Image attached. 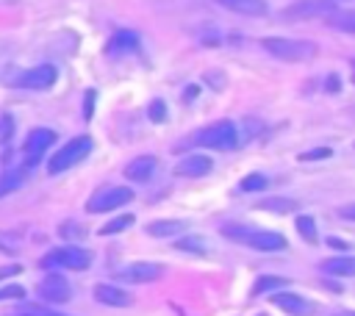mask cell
Returning <instances> with one entry per match:
<instances>
[{"instance_id":"4dcf8cb0","label":"cell","mask_w":355,"mask_h":316,"mask_svg":"<svg viewBox=\"0 0 355 316\" xmlns=\"http://www.w3.org/2000/svg\"><path fill=\"white\" fill-rule=\"evenodd\" d=\"M150 119L153 122H164L166 119V103L164 100H153L150 103Z\"/></svg>"},{"instance_id":"e575fe53","label":"cell","mask_w":355,"mask_h":316,"mask_svg":"<svg viewBox=\"0 0 355 316\" xmlns=\"http://www.w3.org/2000/svg\"><path fill=\"white\" fill-rule=\"evenodd\" d=\"M92 105H94V91H89V94H86V103H83V116H86V119L92 116Z\"/></svg>"},{"instance_id":"8d00e7d4","label":"cell","mask_w":355,"mask_h":316,"mask_svg":"<svg viewBox=\"0 0 355 316\" xmlns=\"http://www.w3.org/2000/svg\"><path fill=\"white\" fill-rule=\"evenodd\" d=\"M327 244H330V247H336V249H347V244H344V241H338V238H330Z\"/></svg>"},{"instance_id":"f35d334b","label":"cell","mask_w":355,"mask_h":316,"mask_svg":"<svg viewBox=\"0 0 355 316\" xmlns=\"http://www.w3.org/2000/svg\"><path fill=\"white\" fill-rule=\"evenodd\" d=\"M194 94H197V86H189V89H186V100H191Z\"/></svg>"},{"instance_id":"603a6c76","label":"cell","mask_w":355,"mask_h":316,"mask_svg":"<svg viewBox=\"0 0 355 316\" xmlns=\"http://www.w3.org/2000/svg\"><path fill=\"white\" fill-rule=\"evenodd\" d=\"M294 227H297V233H300L308 244H316V241H319V233H316V222H313V216L300 213V216H297V222H294Z\"/></svg>"},{"instance_id":"7a4b0ae2","label":"cell","mask_w":355,"mask_h":316,"mask_svg":"<svg viewBox=\"0 0 355 316\" xmlns=\"http://www.w3.org/2000/svg\"><path fill=\"white\" fill-rule=\"evenodd\" d=\"M194 144L208 147V150H233L239 144V130L230 119H219V122H211L202 130H197Z\"/></svg>"},{"instance_id":"4fadbf2b","label":"cell","mask_w":355,"mask_h":316,"mask_svg":"<svg viewBox=\"0 0 355 316\" xmlns=\"http://www.w3.org/2000/svg\"><path fill=\"white\" fill-rule=\"evenodd\" d=\"M211 169H214L211 158H208V155L194 152V155L180 158V161L172 166V175H175V177H202V175H208Z\"/></svg>"},{"instance_id":"ac0fdd59","label":"cell","mask_w":355,"mask_h":316,"mask_svg":"<svg viewBox=\"0 0 355 316\" xmlns=\"http://www.w3.org/2000/svg\"><path fill=\"white\" fill-rule=\"evenodd\" d=\"M186 230V222L183 219H158V222H150L147 225V233L155 236V238H166V236H178Z\"/></svg>"},{"instance_id":"5bb4252c","label":"cell","mask_w":355,"mask_h":316,"mask_svg":"<svg viewBox=\"0 0 355 316\" xmlns=\"http://www.w3.org/2000/svg\"><path fill=\"white\" fill-rule=\"evenodd\" d=\"M94 299L108 305V308H128L133 302L130 291H125L119 286H111V283H97L94 286Z\"/></svg>"},{"instance_id":"1f68e13d","label":"cell","mask_w":355,"mask_h":316,"mask_svg":"<svg viewBox=\"0 0 355 316\" xmlns=\"http://www.w3.org/2000/svg\"><path fill=\"white\" fill-rule=\"evenodd\" d=\"M0 299H25V288L22 286H3Z\"/></svg>"},{"instance_id":"9a60e30c","label":"cell","mask_w":355,"mask_h":316,"mask_svg":"<svg viewBox=\"0 0 355 316\" xmlns=\"http://www.w3.org/2000/svg\"><path fill=\"white\" fill-rule=\"evenodd\" d=\"M155 169H158V158H155V155H139V158H133L130 164H125L122 175H125L128 180L147 183V180L153 177V172H155Z\"/></svg>"},{"instance_id":"4316f807","label":"cell","mask_w":355,"mask_h":316,"mask_svg":"<svg viewBox=\"0 0 355 316\" xmlns=\"http://www.w3.org/2000/svg\"><path fill=\"white\" fill-rule=\"evenodd\" d=\"M266 186H269V177L261 175V172H252V175H247V177L239 183L241 191H263Z\"/></svg>"},{"instance_id":"f1b7e54d","label":"cell","mask_w":355,"mask_h":316,"mask_svg":"<svg viewBox=\"0 0 355 316\" xmlns=\"http://www.w3.org/2000/svg\"><path fill=\"white\" fill-rule=\"evenodd\" d=\"M333 150L330 147H316V150H305L300 152V161H322V158H330Z\"/></svg>"},{"instance_id":"ab89813d","label":"cell","mask_w":355,"mask_h":316,"mask_svg":"<svg viewBox=\"0 0 355 316\" xmlns=\"http://www.w3.org/2000/svg\"><path fill=\"white\" fill-rule=\"evenodd\" d=\"M336 316H355V313H349V310H341V313H336Z\"/></svg>"},{"instance_id":"cb8c5ba5","label":"cell","mask_w":355,"mask_h":316,"mask_svg":"<svg viewBox=\"0 0 355 316\" xmlns=\"http://www.w3.org/2000/svg\"><path fill=\"white\" fill-rule=\"evenodd\" d=\"M327 25H336V28H341V30H347V33H355V14L352 11H333L327 19H324Z\"/></svg>"},{"instance_id":"d590c367","label":"cell","mask_w":355,"mask_h":316,"mask_svg":"<svg viewBox=\"0 0 355 316\" xmlns=\"http://www.w3.org/2000/svg\"><path fill=\"white\" fill-rule=\"evenodd\" d=\"M338 89H341V80H338L336 75H330V78H327V91H330V94H336Z\"/></svg>"},{"instance_id":"44dd1931","label":"cell","mask_w":355,"mask_h":316,"mask_svg":"<svg viewBox=\"0 0 355 316\" xmlns=\"http://www.w3.org/2000/svg\"><path fill=\"white\" fill-rule=\"evenodd\" d=\"M175 249L191 252V255H205V252H208V244H205V238H200V236H183V238L175 241Z\"/></svg>"},{"instance_id":"e0dca14e","label":"cell","mask_w":355,"mask_h":316,"mask_svg":"<svg viewBox=\"0 0 355 316\" xmlns=\"http://www.w3.org/2000/svg\"><path fill=\"white\" fill-rule=\"evenodd\" d=\"M136 47H139V36L130 33V30H119V33H114V36L108 39L105 53H108V55H125V53H133Z\"/></svg>"},{"instance_id":"d4e9b609","label":"cell","mask_w":355,"mask_h":316,"mask_svg":"<svg viewBox=\"0 0 355 316\" xmlns=\"http://www.w3.org/2000/svg\"><path fill=\"white\" fill-rule=\"evenodd\" d=\"M272 288H288V280L286 277H258L252 283V297H261L263 291H272Z\"/></svg>"},{"instance_id":"3957f363","label":"cell","mask_w":355,"mask_h":316,"mask_svg":"<svg viewBox=\"0 0 355 316\" xmlns=\"http://www.w3.org/2000/svg\"><path fill=\"white\" fill-rule=\"evenodd\" d=\"M92 261H94L92 249L67 244V247H55L53 252H47L42 258V266H47V269H67V272H83V269L92 266Z\"/></svg>"},{"instance_id":"2e32d148","label":"cell","mask_w":355,"mask_h":316,"mask_svg":"<svg viewBox=\"0 0 355 316\" xmlns=\"http://www.w3.org/2000/svg\"><path fill=\"white\" fill-rule=\"evenodd\" d=\"M216 3L233 14H241V17H266L269 14L266 0H216Z\"/></svg>"},{"instance_id":"d6986e66","label":"cell","mask_w":355,"mask_h":316,"mask_svg":"<svg viewBox=\"0 0 355 316\" xmlns=\"http://www.w3.org/2000/svg\"><path fill=\"white\" fill-rule=\"evenodd\" d=\"M319 269H322L324 274L349 277V274H355V261H352L349 255H344V258H327V261H322V263H319Z\"/></svg>"},{"instance_id":"8fae6325","label":"cell","mask_w":355,"mask_h":316,"mask_svg":"<svg viewBox=\"0 0 355 316\" xmlns=\"http://www.w3.org/2000/svg\"><path fill=\"white\" fill-rule=\"evenodd\" d=\"M53 141H55V130H50V128H33L25 136V144H22V150L28 152V166H33Z\"/></svg>"},{"instance_id":"83f0119b","label":"cell","mask_w":355,"mask_h":316,"mask_svg":"<svg viewBox=\"0 0 355 316\" xmlns=\"http://www.w3.org/2000/svg\"><path fill=\"white\" fill-rule=\"evenodd\" d=\"M133 225V213H122V216H116V219H111L105 227H100V236H111V233H122V230H128Z\"/></svg>"},{"instance_id":"ba28073f","label":"cell","mask_w":355,"mask_h":316,"mask_svg":"<svg viewBox=\"0 0 355 316\" xmlns=\"http://www.w3.org/2000/svg\"><path fill=\"white\" fill-rule=\"evenodd\" d=\"M239 244H244L250 249H258V252H283L288 247L280 233H275V230H250V227H244V236H241Z\"/></svg>"},{"instance_id":"52a82bcc","label":"cell","mask_w":355,"mask_h":316,"mask_svg":"<svg viewBox=\"0 0 355 316\" xmlns=\"http://www.w3.org/2000/svg\"><path fill=\"white\" fill-rule=\"evenodd\" d=\"M333 11H338V3L333 0H297L288 8L280 11L283 19H327Z\"/></svg>"},{"instance_id":"8992f818","label":"cell","mask_w":355,"mask_h":316,"mask_svg":"<svg viewBox=\"0 0 355 316\" xmlns=\"http://www.w3.org/2000/svg\"><path fill=\"white\" fill-rule=\"evenodd\" d=\"M58 78V69L53 64H39V67H31V69H19L17 78H6V83L17 86V89H33V91H42V89H50Z\"/></svg>"},{"instance_id":"6da1fadb","label":"cell","mask_w":355,"mask_h":316,"mask_svg":"<svg viewBox=\"0 0 355 316\" xmlns=\"http://www.w3.org/2000/svg\"><path fill=\"white\" fill-rule=\"evenodd\" d=\"M261 47L280 58V61H288V64H300V61H311L316 55V44L313 42H305V39H286V36H263L261 39Z\"/></svg>"},{"instance_id":"ffe728a7","label":"cell","mask_w":355,"mask_h":316,"mask_svg":"<svg viewBox=\"0 0 355 316\" xmlns=\"http://www.w3.org/2000/svg\"><path fill=\"white\" fill-rule=\"evenodd\" d=\"M28 180V169H11V172H3L0 175V197H8L14 194L17 188H22Z\"/></svg>"},{"instance_id":"836d02e7","label":"cell","mask_w":355,"mask_h":316,"mask_svg":"<svg viewBox=\"0 0 355 316\" xmlns=\"http://www.w3.org/2000/svg\"><path fill=\"white\" fill-rule=\"evenodd\" d=\"M17 272H22V266H17V263H11V266H0V280H6V277H14Z\"/></svg>"},{"instance_id":"5b68a950","label":"cell","mask_w":355,"mask_h":316,"mask_svg":"<svg viewBox=\"0 0 355 316\" xmlns=\"http://www.w3.org/2000/svg\"><path fill=\"white\" fill-rule=\"evenodd\" d=\"M128 202H133V188L130 186H103L89 197L86 211L89 213H108V211L122 208Z\"/></svg>"},{"instance_id":"f546056e","label":"cell","mask_w":355,"mask_h":316,"mask_svg":"<svg viewBox=\"0 0 355 316\" xmlns=\"http://www.w3.org/2000/svg\"><path fill=\"white\" fill-rule=\"evenodd\" d=\"M14 136V119L11 114H0V141H8Z\"/></svg>"},{"instance_id":"74e56055","label":"cell","mask_w":355,"mask_h":316,"mask_svg":"<svg viewBox=\"0 0 355 316\" xmlns=\"http://www.w3.org/2000/svg\"><path fill=\"white\" fill-rule=\"evenodd\" d=\"M31 310H33L36 316H64V313H50V310H44V313H42V310H36V308H31Z\"/></svg>"},{"instance_id":"7c38bea8","label":"cell","mask_w":355,"mask_h":316,"mask_svg":"<svg viewBox=\"0 0 355 316\" xmlns=\"http://www.w3.org/2000/svg\"><path fill=\"white\" fill-rule=\"evenodd\" d=\"M272 305H277L288 316H313V310H316V305L311 299H305V297H300L294 291H277V294H272Z\"/></svg>"},{"instance_id":"d6a6232c","label":"cell","mask_w":355,"mask_h":316,"mask_svg":"<svg viewBox=\"0 0 355 316\" xmlns=\"http://www.w3.org/2000/svg\"><path fill=\"white\" fill-rule=\"evenodd\" d=\"M58 233H61L64 238H69V236H80L83 230H80V227H75V222H64V225L58 227Z\"/></svg>"},{"instance_id":"7402d4cb","label":"cell","mask_w":355,"mask_h":316,"mask_svg":"<svg viewBox=\"0 0 355 316\" xmlns=\"http://www.w3.org/2000/svg\"><path fill=\"white\" fill-rule=\"evenodd\" d=\"M258 208H261V211H275V213H291V211L300 208V202H294V200H283V197H269V200L258 202Z\"/></svg>"},{"instance_id":"9c48e42d","label":"cell","mask_w":355,"mask_h":316,"mask_svg":"<svg viewBox=\"0 0 355 316\" xmlns=\"http://www.w3.org/2000/svg\"><path fill=\"white\" fill-rule=\"evenodd\" d=\"M164 274V266L161 263H150V261H133V263H128V266H122V269H116V280H122V283H130V286H136V283H153V280H158Z\"/></svg>"},{"instance_id":"277c9868","label":"cell","mask_w":355,"mask_h":316,"mask_svg":"<svg viewBox=\"0 0 355 316\" xmlns=\"http://www.w3.org/2000/svg\"><path fill=\"white\" fill-rule=\"evenodd\" d=\"M89 152H92V136H75V139H69V141L47 161V172H50V175L67 172L69 166L80 164Z\"/></svg>"},{"instance_id":"484cf974","label":"cell","mask_w":355,"mask_h":316,"mask_svg":"<svg viewBox=\"0 0 355 316\" xmlns=\"http://www.w3.org/2000/svg\"><path fill=\"white\" fill-rule=\"evenodd\" d=\"M22 244V230H0V252L14 255Z\"/></svg>"},{"instance_id":"30bf717a","label":"cell","mask_w":355,"mask_h":316,"mask_svg":"<svg viewBox=\"0 0 355 316\" xmlns=\"http://www.w3.org/2000/svg\"><path fill=\"white\" fill-rule=\"evenodd\" d=\"M39 297L44 299V302H69L72 299V288H69V283H67V277H61V274H44L42 280H39Z\"/></svg>"}]
</instances>
